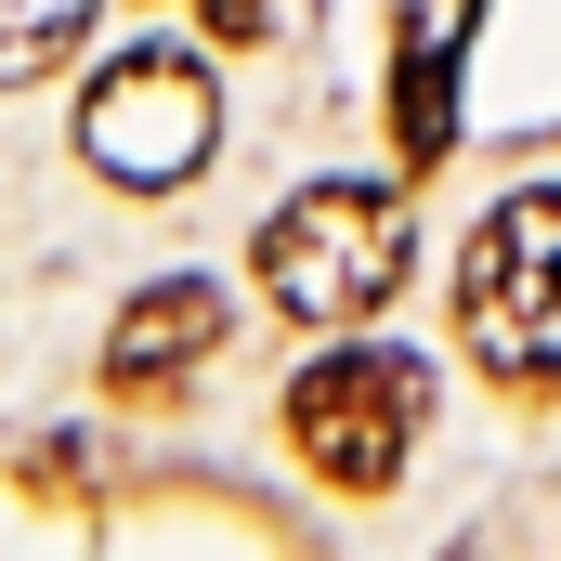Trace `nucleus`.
<instances>
[{"label": "nucleus", "instance_id": "nucleus-6", "mask_svg": "<svg viewBox=\"0 0 561 561\" xmlns=\"http://www.w3.org/2000/svg\"><path fill=\"white\" fill-rule=\"evenodd\" d=\"M79 39H92V0H0V92L39 79V66H66Z\"/></svg>", "mask_w": 561, "mask_h": 561}, {"label": "nucleus", "instance_id": "nucleus-1", "mask_svg": "<svg viewBox=\"0 0 561 561\" xmlns=\"http://www.w3.org/2000/svg\"><path fill=\"white\" fill-rule=\"evenodd\" d=\"M457 353L510 405H549L561 392V183H523L470 236V262H457Z\"/></svg>", "mask_w": 561, "mask_h": 561}, {"label": "nucleus", "instance_id": "nucleus-4", "mask_svg": "<svg viewBox=\"0 0 561 561\" xmlns=\"http://www.w3.org/2000/svg\"><path fill=\"white\" fill-rule=\"evenodd\" d=\"M209 144H222V92H209L196 53H157V39H144V53H118V66L79 92V157H92L105 183H131V196L196 183Z\"/></svg>", "mask_w": 561, "mask_h": 561}, {"label": "nucleus", "instance_id": "nucleus-5", "mask_svg": "<svg viewBox=\"0 0 561 561\" xmlns=\"http://www.w3.org/2000/svg\"><path fill=\"white\" fill-rule=\"evenodd\" d=\"M209 353H222V287L209 275H157L131 313L105 327V392H118V405H157V392H183Z\"/></svg>", "mask_w": 561, "mask_h": 561}, {"label": "nucleus", "instance_id": "nucleus-2", "mask_svg": "<svg viewBox=\"0 0 561 561\" xmlns=\"http://www.w3.org/2000/svg\"><path fill=\"white\" fill-rule=\"evenodd\" d=\"M419 262V222L392 183H300L262 222V300L300 327H366Z\"/></svg>", "mask_w": 561, "mask_h": 561}, {"label": "nucleus", "instance_id": "nucleus-7", "mask_svg": "<svg viewBox=\"0 0 561 561\" xmlns=\"http://www.w3.org/2000/svg\"><path fill=\"white\" fill-rule=\"evenodd\" d=\"M392 131H405V157H444V131H457V118H444V53H431V26H405V79H392Z\"/></svg>", "mask_w": 561, "mask_h": 561}, {"label": "nucleus", "instance_id": "nucleus-8", "mask_svg": "<svg viewBox=\"0 0 561 561\" xmlns=\"http://www.w3.org/2000/svg\"><path fill=\"white\" fill-rule=\"evenodd\" d=\"M196 13H209V39H262L275 26V0H196Z\"/></svg>", "mask_w": 561, "mask_h": 561}, {"label": "nucleus", "instance_id": "nucleus-3", "mask_svg": "<svg viewBox=\"0 0 561 561\" xmlns=\"http://www.w3.org/2000/svg\"><path fill=\"white\" fill-rule=\"evenodd\" d=\"M419 419H431V366L392 353V340H327L300 379H287V444L313 483L340 496H392L405 457H419Z\"/></svg>", "mask_w": 561, "mask_h": 561}]
</instances>
